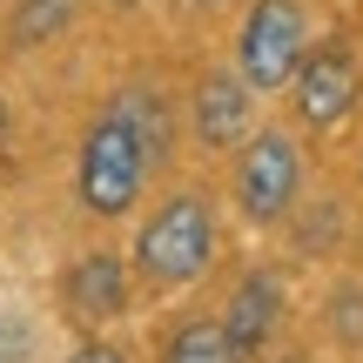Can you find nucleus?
Instances as JSON below:
<instances>
[{
	"label": "nucleus",
	"instance_id": "1",
	"mask_svg": "<svg viewBox=\"0 0 363 363\" xmlns=\"http://www.w3.org/2000/svg\"><path fill=\"white\" fill-rule=\"evenodd\" d=\"M216 262V208L208 195H169L135 235V269L148 289H189Z\"/></svg>",
	"mask_w": 363,
	"mask_h": 363
},
{
	"label": "nucleus",
	"instance_id": "2",
	"mask_svg": "<svg viewBox=\"0 0 363 363\" xmlns=\"http://www.w3.org/2000/svg\"><path fill=\"white\" fill-rule=\"evenodd\" d=\"M310 54V21H303L296 0H256L242 13V34H235V81L249 94H276L289 88V74Z\"/></svg>",
	"mask_w": 363,
	"mask_h": 363
},
{
	"label": "nucleus",
	"instance_id": "3",
	"mask_svg": "<svg viewBox=\"0 0 363 363\" xmlns=\"http://www.w3.org/2000/svg\"><path fill=\"white\" fill-rule=\"evenodd\" d=\"M142 189H148L142 148L128 142L121 121L101 115L88 135H81V162H74V195H81V208L101 216V222H115V216H128V208L142 202Z\"/></svg>",
	"mask_w": 363,
	"mask_h": 363
},
{
	"label": "nucleus",
	"instance_id": "4",
	"mask_svg": "<svg viewBox=\"0 0 363 363\" xmlns=\"http://www.w3.org/2000/svg\"><path fill=\"white\" fill-rule=\"evenodd\" d=\"M296 189H303V155H296V142H289L283 128L249 135L242 155H235V208L262 229V222H283V216H289Z\"/></svg>",
	"mask_w": 363,
	"mask_h": 363
},
{
	"label": "nucleus",
	"instance_id": "5",
	"mask_svg": "<svg viewBox=\"0 0 363 363\" xmlns=\"http://www.w3.org/2000/svg\"><path fill=\"white\" fill-rule=\"evenodd\" d=\"M289 94H296V121L303 128H337L343 115L357 108V94H363V67H357V54L343 48V40H316L310 54H303V67L289 74Z\"/></svg>",
	"mask_w": 363,
	"mask_h": 363
},
{
	"label": "nucleus",
	"instance_id": "6",
	"mask_svg": "<svg viewBox=\"0 0 363 363\" xmlns=\"http://www.w3.org/2000/svg\"><path fill=\"white\" fill-rule=\"evenodd\" d=\"M61 296L74 323H115V316H128V262L115 249H88V256L67 262Z\"/></svg>",
	"mask_w": 363,
	"mask_h": 363
},
{
	"label": "nucleus",
	"instance_id": "7",
	"mask_svg": "<svg viewBox=\"0 0 363 363\" xmlns=\"http://www.w3.org/2000/svg\"><path fill=\"white\" fill-rule=\"evenodd\" d=\"M216 323H222V337H229L235 363H256L262 343H269L276 323H283V283H276L269 269L242 276V283H235V296H229V310H222Z\"/></svg>",
	"mask_w": 363,
	"mask_h": 363
},
{
	"label": "nucleus",
	"instance_id": "8",
	"mask_svg": "<svg viewBox=\"0 0 363 363\" xmlns=\"http://www.w3.org/2000/svg\"><path fill=\"white\" fill-rule=\"evenodd\" d=\"M195 135L208 148H235L256 135V94L235 74H202L195 81Z\"/></svg>",
	"mask_w": 363,
	"mask_h": 363
},
{
	"label": "nucleus",
	"instance_id": "9",
	"mask_svg": "<svg viewBox=\"0 0 363 363\" xmlns=\"http://www.w3.org/2000/svg\"><path fill=\"white\" fill-rule=\"evenodd\" d=\"M108 121H121V128H128V142L142 148L148 169H162V162H169V148H175V121H169L162 88H128V94H115V101H108Z\"/></svg>",
	"mask_w": 363,
	"mask_h": 363
},
{
	"label": "nucleus",
	"instance_id": "10",
	"mask_svg": "<svg viewBox=\"0 0 363 363\" xmlns=\"http://www.w3.org/2000/svg\"><path fill=\"white\" fill-rule=\"evenodd\" d=\"M162 363H235V350H229L216 316H189V323L162 343Z\"/></svg>",
	"mask_w": 363,
	"mask_h": 363
},
{
	"label": "nucleus",
	"instance_id": "11",
	"mask_svg": "<svg viewBox=\"0 0 363 363\" xmlns=\"http://www.w3.org/2000/svg\"><path fill=\"white\" fill-rule=\"evenodd\" d=\"M67 13H74V0H21L13 21H7V40H13V48H40L48 34L67 27Z\"/></svg>",
	"mask_w": 363,
	"mask_h": 363
},
{
	"label": "nucleus",
	"instance_id": "12",
	"mask_svg": "<svg viewBox=\"0 0 363 363\" xmlns=\"http://www.w3.org/2000/svg\"><path fill=\"white\" fill-rule=\"evenodd\" d=\"M0 363H34V323L21 310H0Z\"/></svg>",
	"mask_w": 363,
	"mask_h": 363
},
{
	"label": "nucleus",
	"instance_id": "13",
	"mask_svg": "<svg viewBox=\"0 0 363 363\" xmlns=\"http://www.w3.org/2000/svg\"><path fill=\"white\" fill-rule=\"evenodd\" d=\"M67 363H128V357L115 343H81V350H67Z\"/></svg>",
	"mask_w": 363,
	"mask_h": 363
},
{
	"label": "nucleus",
	"instance_id": "14",
	"mask_svg": "<svg viewBox=\"0 0 363 363\" xmlns=\"http://www.w3.org/2000/svg\"><path fill=\"white\" fill-rule=\"evenodd\" d=\"M195 7H222V0H195Z\"/></svg>",
	"mask_w": 363,
	"mask_h": 363
},
{
	"label": "nucleus",
	"instance_id": "15",
	"mask_svg": "<svg viewBox=\"0 0 363 363\" xmlns=\"http://www.w3.org/2000/svg\"><path fill=\"white\" fill-rule=\"evenodd\" d=\"M289 363H303V357H289Z\"/></svg>",
	"mask_w": 363,
	"mask_h": 363
}]
</instances>
